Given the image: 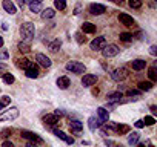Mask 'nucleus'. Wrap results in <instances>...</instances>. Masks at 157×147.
<instances>
[{"label":"nucleus","instance_id":"dca6fc26","mask_svg":"<svg viewBox=\"0 0 157 147\" xmlns=\"http://www.w3.org/2000/svg\"><path fill=\"white\" fill-rule=\"evenodd\" d=\"M119 22H120L122 25H125V26H132V25H134V19H132L131 16L125 14V13L119 14Z\"/></svg>","mask_w":157,"mask_h":147},{"label":"nucleus","instance_id":"f257e3e1","mask_svg":"<svg viewBox=\"0 0 157 147\" xmlns=\"http://www.w3.org/2000/svg\"><path fill=\"white\" fill-rule=\"evenodd\" d=\"M34 31H36L34 23H31V22L23 23V25L20 26V35H22V40L33 41V38H34Z\"/></svg>","mask_w":157,"mask_h":147},{"label":"nucleus","instance_id":"de8ad7c7","mask_svg":"<svg viewBox=\"0 0 157 147\" xmlns=\"http://www.w3.org/2000/svg\"><path fill=\"white\" fill-rule=\"evenodd\" d=\"M25 2H26V3H33V2H37V3H42V2H43V0H25Z\"/></svg>","mask_w":157,"mask_h":147},{"label":"nucleus","instance_id":"412c9836","mask_svg":"<svg viewBox=\"0 0 157 147\" xmlns=\"http://www.w3.org/2000/svg\"><path fill=\"white\" fill-rule=\"evenodd\" d=\"M128 133H129V132H128ZM139 139H140V133H139V132H132V133L128 135V144H129V145H136V144L139 142Z\"/></svg>","mask_w":157,"mask_h":147},{"label":"nucleus","instance_id":"393cba45","mask_svg":"<svg viewBox=\"0 0 157 147\" xmlns=\"http://www.w3.org/2000/svg\"><path fill=\"white\" fill-rule=\"evenodd\" d=\"M60 46H62V41H60L59 38L52 40V41L48 45V48H49V51H51V52H57V51L60 49Z\"/></svg>","mask_w":157,"mask_h":147},{"label":"nucleus","instance_id":"b1692460","mask_svg":"<svg viewBox=\"0 0 157 147\" xmlns=\"http://www.w3.org/2000/svg\"><path fill=\"white\" fill-rule=\"evenodd\" d=\"M40 16H42V19H43V20H49V19H52V17L56 16V11H54L52 8H46V9H43V11H42V14H40Z\"/></svg>","mask_w":157,"mask_h":147},{"label":"nucleus","instance_id":"0eeeda50","mask_svg":"<svg viewBox=\"0 0 157 147\" xmlns=\"http://www.w3.org/2000/svg\"><path fill=\"white\" fill-rule=\"evenodd\" d=\"M22 138H25V139H28V141H33V142H36V144H43V139H42L37 133H34V132L22 130Z\"/></svg>","mask_w":157,"mask_h":147},{"label":"nucleus","instance_id":"4468645a","mask_svg":"<svg viewBox=\"0 0 157 147\" xmlns=\"http://www.w3.org/2000/svg\"><path fill=\"white\" fill-rule=\"evenodd\" d=\"M2 6H3V9L8 13V14H16L17 13V8H16V5L11 2V0H3V2H2Z\"/></svg>","mask_w":157,"mask_h":147},{"label":"nucleus","instance_id":"72a5a7b5","mask_svg":"<svg viewBox=\"0 0 157 147\" xmlns=\"http://www.w3.org/2000/svg\"><path fill=\"white\" fill-rule=\"evenodd\" d=\"M3 81H5L6 84H13V83L16 81V78H14L13 74H5V75H3Z\"/></svg>","mask_w":157,"mask_h":147},{"label":"nucleus","instance_id":"c85d7f7f","mask_svg":"<svg viewBox=\"0 0 157 147\" xmlns=\"http://www.w3.org/2000/svg\"><path fill=\"white\" fill-rule=\"evenodd\" d=\"M17 64H19V67H22V69H26V67H29V66L33 64V61H31V60H28V58H20Z\"/></svg>","mask_w":157,"mask_h":147},{"label":"nucleus","instance_id":"f3484780","mask_svg":"<svg viewBox=\"0 0 157 147\" xmlns=\"http://www.w3.org/2000/svg\"><path fill=\"white\" fill-rule=\"evenodd\" d=\"M25 75H26L28 78H37V77H39V69H37V66H34V63H33L29 67L25 69Z\"/></svg>","mask_w":157,"mask_h":147},{"label":"nucleus","instance_id":"bb28decb","mask_svg":"<svg viewBox=\"0 0 157 147\" xmlns=\"http://www.w3.org/2000/svg\"><path fill=\"white\" fill-rule=\"evenodd\" d=\"M129 130H131V129H129V126H126V124H117V127H116V132L120 133V135L128 133Z\"/></svg>","mask_w":157,"mask_h":147},{"label":"nucleus","instance_id":"c756f323","mask_svg":"<svg viewBox=\"0 0 157 147\" xmlns=\"http://www.w3.org/2000/svg\"><path fill=\"white\" fill-rule=\"evenodd\" d=\"M54 6L59 11H63L66 8V0H54Z\"/></svg>","mask_w":157,"mask_h":147},{"label":"nucleus","instance_id":"1a4fd4ad","mask_svg":"<svg viewBox=\"0 0 157 147\" xmlns=\"http://www.w3.org/2000/svg\"><path fill=\"white\" fill-rule=\"evenodd\" d=\"M96 81H97V75H94V74H86V75H83V78H82V86L90 88V86L96 84Z\"/></svg>","mask_w":157,"mask_h":147},{"label":"nucleus","instance_id":"a211bd4d","mask_svg":"<svg viewBox=\"0 0 157 147\" xmlns=\"http://www.w3.org/2000/svg\"><path fill=\"white\" fill-rule=\"evenodd\" d=\"M131 66H132L134 70H142V69L146 67V61L142 60V58H137V60H132L131 61Z\"/></svg>","mask_w":157,"mask_h":147},{"label":"nucleus","instance_id":"58836bf2","mask_svg":"<svg viewBox=\"0 0 157 147\" xmlns=\"http://www.w3.org/2000/svg\"><path fill=\"white\" fill-rule=\"evenodd\" d=\"M149 54H151L152 57H155V55H157V46H155V45H152V46L149 48Z\"/></svg>","mask_w":157,"mask_h":147},{"label":"nucleus","instance_id":"09e8293b","mask_svg":"<svg viewBox=\"0 0 157 147\" xmlns=\"http://www.w3.org/2000/svg\"><path fill=\"white\" fill-rule=\"evenodd\" d=\"M105 144H106V145H114V141H111V139H105Z\"/></svg>","mask_w":157,"mask_h":147},{"label":"nucleus","instance_id":"6e6552de","mask_svg":"<svg viewBox=\"0 0 157 147\" xmlns=\"http://www.w3.org/2000/svg\"><path fill=\"white\" fill-rule=\"evenodd\" d=\"M69 129L72 133L80 135L83 132V123H80L78 120H69Z\"/></svg>","mask_w":157,"mask_h":147},{"label":"nucleus","instance_id":"49530a36","mask_svg":"<svg viewBox=\"0 0 157 147\" xmlns=\"http://www.w3.org/2000/svg\"><path fill=\"white\" fill-rule=\"evenodd\" d=\"M10 55H8V52H2V54H0V58H2V60H6Z\"/></svg>","mask_w":157,"mask_h":147},{"label":"nucleus","instance_id":"f704fd0d","mask_svg":"<svg viewBox=\"0 0 157 147\" xmlns=\"http://www.w3.org/2000/svg\"><path fill=\"white\" fill-rule=\"evenodd\" d=\"M29 9H31V13H40L42 11V6H40V3L33 2V3H29Z\"/></svg>","mask_w":157,"mask_h":147},{"label":"nucleus","instance_id":"603ef678","mask_svg":"<svg viewBox=\"0 0 157 147\" xmlns=\"http://www.w3.org/2000/svg\"><path fill=\"white\" fill-rule=\"evenodd\" d=\"M113 2H117V3H122V2H123V0H113Z\"/></svg>","mask_w":157,"mask_h":147},{"label":"nucleus","instance_id":"2eb2a0df","mask_svg":"<svg viewBox=\"0 0 157 147\" xmlns=\"http://www.w3.org/2000/svg\"><path fill=\"white\" fill-rule=\"evenodd\" d=\"M122 92L120 91H117V92H111V94H108V97H106V100L108 101H113V103H117V104H120V103H125L123 100H122Z\"/></svg>","mask_w":157,"mask_h":147},{"label":"nucleus","instance_id":"aec40b11","mask_svg":"<svg viewBox=\"0 0 157 147\" xmlns=\"http://www.w3.org/2000/svg\"><path fill=\"white\" fill-rule=\"evenodd\" d=\"M69 84H71V81H69L68 77H59V78H57V86H59L60 89H68Z\"/></svg>","mask_w":157,"mask_h":147},{"label":"nucleus","instance_id":"39448f33","mask_svg":"<svg viewBox=\"0 0 157 147\" xmlns=\"http://www.w3.org/2000/svg\"><path fill=\"white\" fill-rule=\"evenodd\" d=\"M17 117H19V109L11 107V109L5 110L3 113H0V121H11V120H16Z\"/></svg>","mask_w":157,"mask_h":147},{"label":"nucleus","instance_id":"9b49d317","mask_svg":"<svg viewBox=\"0 0 157 147\" xmlns=\"http://www.w3.org/2000/svg\"><path fill=\"white\" fill-rule=\"evenodd\" d=\"M36 61L42 66V67H51L52 61L49 60V57H46L45 54H37L36 55Z\"/></svg>","mask_w":157,"mask_h":147},{"label":"nucleus","instance_id":"4be33fe9","mask_svg":"<svg viewBox=\"0 0 157 147\" xmlns=\"http://www.w3.org/2000/svg\"><path fill=\"white\" fill-rule=\"evenodd\" d=\"M82 31H83L85 34H94V32H96V25H93V23H90V22H85V23L82 25Z\"/></svg>","mask_w":157,"mask_h":147},{"label":"nucleus","instance_id":"3c124183","mask_svg":"<svg viewBox=\"0 0 157 147\" xmlns=\"http://www.w3.org/2000/svg\"><path fill=\"white\" fill-rule=\"evenodd\" d=\"M0 48H3V37L0 35Z\"/></svg>","mask_w":157,"mask_h":147},{"label":"nucleus","instance_id":"a878e982","mask_svg":"<svg viewBox=\"0 0 157 147\" xmlns=\"http://www.w3.org/2000/svg\"><path fill=\"white\" fill-rule=\"evenodd\" d=\"M31 49V41H26V40H22L19 43V51L20 52H29Z\"/></svg>","mask_w":157,"mask_h":147},{"label":"nucleus","instance_id":"9d476101","mask_svg":"<svg viewBox=\"0 0 157 147\" xmlns=\"http://www.w3.org/2000/svg\"><path fill=\"white\" fill-rule=\"evenodd\" d=\"M90 13H91L93 16H102V14L106 13V8H105V5L93 3V5H90Z\"/></svg>","mask_w":157,"mask_h":147},{"label":"nucleus","instance_id":"5701e85b","mask_svg":"<svg viewBox=\"0 0 157 147\" xmlns=\"http://www.w3.org/2000/svg\"><path fill=\"white\" fill-rule=\"evenodd\" d=\"M97 115H99V118L102 121H108L109 120V110L105 109V107H99L97 109Z\"/></svg>","mask_w":157,"mask_h":147},{"label":"nucleus","instance_id":"8fccbe9b","mask_svg":"<svg viewBox=\"0 0 157 147\" xmlns=\"http://www.w3.org/2000/svg\"><path fill=\"white\" fill-rule=\"evenodd\" d=\"M151 112H152V115H155L157 113V107L155 106H151Z\"/></svg>","mask_w":157,"mask_h":147},{"label":"nucleus","instance_id":"7ed1b4c3","mask_svg":"<svg viewBox=\"0 0 157 147\" xmlns=\"http://www.w3.org/2000/svg\"><path fill=\"white\" fill-rule=\"evenodd\" d=\"M111 78L114 81H123L128 78V69L126 67H117L111 72Z\"/></svg>","mask_w":157,"mask_h":147},{"label":"nucleus","instance_id":"6ab92c4d","mask_svg":"<svg viewBox=\"0 0 157 147\" xmlns=\"http://www.w3.org/2000/svg\"><path fill=\"white\" fill-rule=\"evenodd\" d=\"M43 123L48 124V126H54V124L59 123V117H56L54 113H48V115L43 117Z\"/></svg>","mask_w":157,"mask_h":147},{"label":"nucleus","instance_id":"a18cd8bd","mask_svg":"<svg viewBox=\"0 0 157 147\" xmlns=\"http://www.w3.org/2000/svg\"><path fill=\"white\" fill-rule=\"evenodd\" d=\"M3 147H14V144L11 141H3Z\"/></svg>","mask_w":157,"mask_h":147},{"label":"nucleus","instance_id":"cd10ccee","mask_svg":"<svg viewBox=\"0 0 157 147\" xmlns=\"http://www.w3.org/2000/svg\"><path fill=\"white\" fill-rule=\"evenodd\" d=\"M10 103H11V98L8 95H3L2 100H0V110H3L6 106H10Z\"/></svg>","mask_w":157,"mask_h":147},{"label":"nucleus","instance_id":"a19ab883","mask_svg":"<svg viewBox=\"0 0 157 147\" xmlns=\"http://www.w3.org/2000/svg\"><path fill=\"white\" fill-rule=\"evenodd\" d=\"M134 126H136L137 129H142V127H145V124H143V120H137V121L134 123Z\"/></svg>","mask_w":157,"mask_h":147},{"label":"nucleus","instance_id":"473e14b6","mask_svg":"<svg viewBox=\"0 0 157 147\" xmlns=\"http://www.w3.org/2000/svg\"><path fill=\"white\" fill-rule=\"evenodd\" d=\"M128 3H129V6H131L132 9H139L143 2H142V0H128Z\"/></svg>","mask_w":157,"mask_h":147},{"label":"nucleus","instance_id":"e433bc0d","mask_svg":"<svg viewBox=\"0 0 157 147\" xmlns=\"http://www.w3.org/2000/svg\"><path fill=\"white\" fill-rule=\"evenodd\" d=\"M154 123H155V120L152 117H145V120H143V124L145 126H152Z\"/></svg>","mask_w":157,"mask_h":147},{"label":"nucleus","instance_id":"ddd939ff","mask_svg":"<svg viewBox=\"0 0 157 147\" xmlns=\"http://www.w3.org/2000/svg\"><path fill=\"white\" fill-rule=\"evenodd\" d=\"M102 123H103V121H102L99 117H97V118H96V117H90V120H88V127H90L91 132H94L96 129H99V127L102 126Z\"/></svg>","mask_w":157,"mask_h":147},{"label":"nucleus","instance_id":"864d4df0","mask_svg":"<svg viewBox=\"0 0 157 147\" xmlns=\"http://www.w3.org/2000/svg\"><path fill=\"white\" fill-rule=\"evenodd\" d=\"M154 2H157V0H154Z\"/></svg>","mask_w":157,"mask_h":147},{"label":"nucleus","instance_id":"20e7f679","mask_svg":"<svg viewBox=\"0 0 157 147\" xmlns=\"http://www.w3.org/2000/svg\"><path fill=\"white\" fill-rule=\"evenodd\" d=\"M119 52H120V49H119L117 45H105L103 49H102V54H103V57H106V58L116 57V55H119Z\"/></svg>","mask_w":157,"mask_h":147},{"label":"nucleus","instance_id":"7c9ffc66","mask_svg":"<svg viewBox=\"0 0 157 147\" xmlns=\"http://www.w3.org/2000/svg\"><path fill=\"white\" fill-rule=\"evenodd\" d=\"M119 38H120L122 41H125V43H129V41H132V34H129V32H122V34L119 35Z\"/></svg>","mask_w":157,"mask_h":147},{"label":"nucleus","instance_id":"c03bdc74","mask_svg":"<svg viewBox=\"0 0 157 147\" xmlns=\"http://www.w3.org/2000/svg\"><path fill=\"white\" fill-rule=\"evenodd\" d=\"M17 5H19V8H25V5H26V2H25V0H17Z\"/></svg>","mask_w":157,"mask_h":147},{"label":"nucleus","instance_id":"f8f14e48","mask_svg":"<svg viewBox=\"0 0 157 147\" xmlns=\"http://www.w3.org/2000/svg\"><path fill=\"white\" fill-rule=\"evenodd\" d=\"M52 133H54L57 138L63 139L66 144H74V138H72V136H68L65 132H62V130H59V129H52Z\"/></svg>","mask_w":157,"mask_h":147},{"label":"nucleus","instance_id":"5fc2aeb1","mask_svg":"<svg viewBox=\"0 0 157 147\" xmlns=\"http://www.w3.org/2000/svg\"><path fill=\"white\" fill-rule=\"evenodd\" d=\"M0 75H2V74H0Z\"/></svg>","mask_w":157,"mask_h":147},{"label":"nucleus","instance_id":"4c0bfd02","mask_svg":"<svg viewBox=\"0 0 157 147\" xmlns=\"http://www.w3.org/2000/svg\"><path fill=\"white\" fill-rule=\"evenodd\" d=\"M126 94H128V97H139V95H140V91H134V89H131V91H128Z\"/></svg>","mask_w":157,"mask_h":147},{"label":"nucleus","instance_id":"2f4dec72","mask_svg":"<svg viewBox=\"0 0 157 147\" xmlns=\"http://www.w3.org/2000/svg\"><path fill=\"white\" fill-rule=\"evenodd\" d=\"M151 89H152V83H149V81L139 83V91H151Z\"/></svg>","mask_w":157,"mask_h":147},{"label":"nucleus","instance_id":"423d86ee","mask_svg":"<svg viewBox=\"0 0 157 147\" xmlns=\"http://www.w3.org/2000/svg\"><path fill=\"white\" fill-rule=\"evenodd\" d=\"M105 45H106V38H105L103 35H100V37H96V38L90 43V48H91L93 51H102Z\"/></svg>","mask_w":157,"mask_h":147},{"label":"nucleus","instance_id":"37998d69","mask_svg":"<svg viewBox=\"0 0 157 147\" xmlns=\"http://www.w3.org/2000/svg\"><path fill=\"white\" fill-rule=\"evenodd\" d=\"M10 135H11V129H5V130L2 132V136H3V138H6V136H10Z\"/></svg>","mask_w":157,"mask_h":147},{"label":"nucleus","instance_id":"f03ea898","mask_svg":"<svg viewBox=\"0 0 157 147\" xmlns=\"http://www.w3.org/2000/svg\"><path fill=\"white\" fill-rule=\"evenodd\" d=\"M66 70H69L72 74H83L86 70V67L80 61H69V63H66Z\"/></svg>","mask_w":157,"mask_h":147},{"label":"nucleus","instance_id":"c9c22d12","mask_svg":"<svg viewBox=\"0 0 157 147\" xmlns=\"http://www.w3.org/2000/svg\"><path fill=\"white\" fill-rule=\"evenodd\" d=\"M148 75H149V78H151L152 81H155V80H157V74H155V66L149 67V70H148Z\"/></svg>","mask_w":157,"mask_h":147},{"label":"nucleus","instance_id":"79ce46f5","mask_svg":"<svg viewBox=\"0 0 157 147\" xmlns=\"http://www.w3.org/2000/svg\"><path fill=\"white\" fill-rule=\"evenodd\" d=\"M54 115H56V117H59V118H60V117H63V115H65V112H63V110H62V109H57V110H56V112H54Z\"/></svg>","mask_w":157,"mask_h":147},{"label":"nucleus","instance_id":"ea45409f","mask_svg":"<svg viewBox=\"0 0 157 147\" xmlns=\"http://www.w3.org/2000/svg\"><path fill=\"white\" fill-rule=\"evenodd\" d=\"M80 9H82V3H77V5H75V9H74V16L80 14Z\"/></svg>","mask_w":157,"mask_h":147}]
</instances>
